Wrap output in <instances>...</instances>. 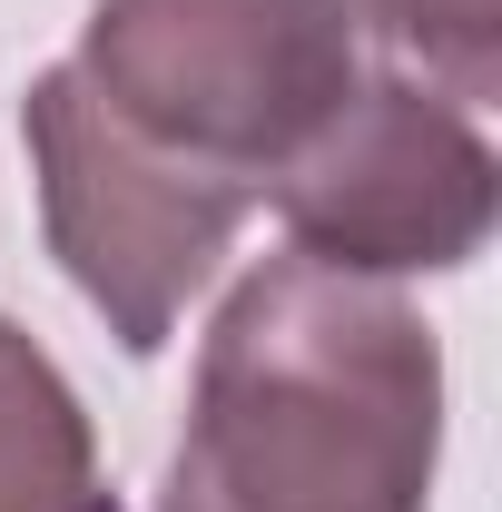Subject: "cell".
Segmentation results:
<instances>
[{
  "label": "cell",
  "mask_w": 502,
  "mask_h": 512,
  "mask_svg": "<svg viewBox=\"0 0 502 512\" xmlns=\"http://www.w3.org/2000/svg\"><path fill=\"white\" fill-rule=\"evenodd\" d=\"M286 247L345 276H453L473 266L502 207L493 138L463 99L424 79H355V99L276 168Z\"/></svg>",
  "instance_id": "277c9868"
},
{
  "label": "cell",
  "mask_w": 502,
  "mask_h": 512,
  "mask_svg": "<svg viewBox=\"0 0 502 512\" xmlns=\"http://www.w3.org/2000/svg\"><path fill=\"white\" fill-rule=\"evenodd\" d=\"M109 512H119V503H109Z\"/></svg>",
  "instance_id": "8992f818"
},
{
  "label": "cell",
  "mask_w": 502,
  "mask_h": 512,
  "mask_svg": "<svg viewBox=\"0 0 502 512\" xmlns=\"http://www.w3.org/2000/svg\"><path fill=\"white\" fill-rule=\"evenodd\" d=\"M443 463V345L384 276L266 256L197 345L158 512H424Z\"/></svg>",
  "instance_id": "6da1fadb"
},
{
  "label": "cell",
  "mask_w": 502,
  "mask_h": 512,
  "mask_svg": "<svg viewBox=\"0 0 502 512\" xmlns=\"http://www.w3.org/2000/svg\"><path fill=\"white\" fill-rule=\"evenodd\" d=\"M69 69L109 119L266 207L276 168L355 99L365 30L345 0H99Z\"/></svg>",
  "instance_id": "7a4b0ae2"
},
{
  "label": "cell",
  "mask_w": 502,
  "mask_h": 512,
  "mask_svg": "<svg viewBox=\"0 0 502 512\" xmlns=\"http://www.w3.org/2000/svg\"><path fill=\"white\" fill-rule=\"evenodd\" d=\"M0 512H109L79 394L10 316H0Z\"/></svg>",
  "instance_id": "5b68a950"
},
{
  "label": "cell",
  "mask_w": 502,
  "mask_h": 512,
  "mask_svg": "<svg viewBox=\"0 0 502 512\" xmlns=\"http://www.w3.org/2000/svg\"><path fill=\"white\" fill-rule=\"evenodd\" d=\"M20 138L40 168V227H50L60 276L109 316L128 355H158L188 316V296L217 276V256L256 217V188L188 168L128 119H109L79 69L30 79Z\"/></svg>",
  "instance_id": "3957f363"
}]
</instances>
